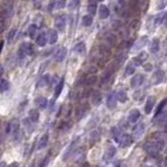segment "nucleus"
I'll return each mask as SVG.
<instances>
[{
    "mask_svg": "<svg viewBox=\"0 0 167 167\" xmlns=\"http://www.w3.org/2000/svg\"><path fill=\"white\" fill-rule=\"evenodd\" d=\"M98 1H103V0H98Z\"/></svg>",
    "mask_w": 167,
    "mask_h": 167,
    "instance_id": "680f3d73",
    "label": "nucleus"
},
{
    "mask_svg": "<svg viewBox=\"0 0 167 167\" xmlns=\"http://www.w3.org/2000/svg\"><path fill=\"white\" fill-rule=\"evenodd\" d=\"M5 21H6V18L0 14V34H2L5 29V25H6Z\"/></svg>",
    "mask_w": 167,
    "mask_h": 167,
    "instance_id": "c03bdc74",
    "label": "nucleus"
},
{
    "mask_svg": "<svg viewBox=\"0 0 167 167\" xmlns=\"http://www.w3.org/2000/svg\"><path fill=\"white\" fill-rule=\"evenodd\" d=\"M164 146H165V142L164 141H158L152 139L150 141H147L144 144V149L150 156H157L161 150H163Z\"/></svg>",
    "mask_w": 167,
    "mask_h": 167,
    "instance_id": "f257e3e1",
    "label": "nucleus"
},
{
    "mask_svg": "<svg viewBox=\"0 0 167 167\" xmlns=\"http://www.w3.org/2000/svg\"><path fill=\"white\" fill-rule=\"evenodd\" d=\"M35 103H37L38 108H40L43 110V109H45L46 106H47V98L43 97V96L38 97L37 99H35Z\"/></svg>",
    "mask_w": 167,
    "mask_h": 167,
    "instance_id": "c85d7f7f",
    "label": "nucleus"
},
{
    "mask_svg": "<svg viewBox=\"0 0 167 167\" xmlns=\"http://www.w3.org/2000/svg\"><path fill=\"white\" fill-rule=\"evenodd\" d=\"M49 161H50V156L47 155V156H46V157L42 160V162H41V164H40V167H46V166L48 165Z\"/></svg>",
    "mask_w": 167,
    "mask_h": 167,
    "instance_id": "09e8293b",
    "label": "nucleus"
},
{
    "mask_svg": "<svg viewBox=\"0 0 167 167\" xmlns=\"http://www.w3.org/2000/svg\"><path fill=\"white\" fill-rule=\"evenodd\" d=\"M155 121H156V124L158 127H164L166 124V113L165 112H161L159 113L158 115L155 116Z\"/></svg>",
    "mask_w": 167,
    "mask_h": 167,
    "instance_id": "9b49d317",
    "label": "nucleus"
},
{
    "mask_svg": "<svg viewBox=\"0 0 167 167\" xmlns=\"http://www.w3.org/2000/svg\"><path fill=\"white\" fill-rule=\"evenodd\" d=\"M146 42H147V39H146V37H143V38H141V39H139L138 40V42L135 44V48H134V50H137V49H140L142 46H144L145 44H146Z\"/></svg>",
    "mask_w": 167,
    "mask_h": 167,
    "instance_id": "a19ab883",
    "label": "nucleus"
},
{
    "mask_svg": "<svg viewBox=\"0 0 167 167\" xmlns=\"http://www.w3.org/2000/svg\"><path fill=\"white\" fill-rule=\"evenodd\" d=\"M147 60V53L146 52H140L139 56L135 57V65H142Z\"/></svg>",
    "mask_w": 167,
    "mask_h": 167,
    "instance_id": "bb28decb",
    "label": "nucleus"
},
{
    "mask_svg": "<svg viewBox=\"0 0 167 167\" xmlns=\"http://www.w3.org/2000/svg\"><path fill=\"white\" fill-rule=\"evenodd\" d=\"M159 49H160V40L155 38V39L152 40L149 44V50L152 53H156L159 51Z\"/></svg>",
    "mask_w": 167,
    "mask_h": 167,
    "instance_id": "a211bd4d",
    "label": "nucleus"
},
{
    "mask_svg": "<svg viewBox=\"0 0 167 167\" xmlns=\"http://www.w3.org/2000/svg\"><path fill=\"white\" fill-rule=\"evenodd\" d=\"M39 117H40V114H39V111L35 110H31L29 112V120H31V122H37L38 120H39Z\"/></svg>",
    "mask_w": 167,
    "mask_h": 167,
    "instance_id": "2f4dec72",
    "label": "nucleus"
},
{
    "mask_svg": "<svg viewBox=\"0 0 167 167\" xmlns=\"http://www.w3.org/2000/svg\"><path fill=\"white\" fill-rule=\"evenodd\" d=\"M16 32H17V29H16V28H12V29H10V31H9V34H7V40L12 41L14 38H15Z\"/></svg>",
    "mask_w": 167,
    "mask_h": 167,
    "instance_id": "de8ad7c7",
    "label": "nucleus"
},
{
    "mask_svg": "<svg viewBox=\"0 0 167 167\" xmlns=\"http://www.w3.org/2000/svg\"><path fill=\"white\" fill-rule=\"evenodd\" d=\"M116 98L120 101V102H125V101L127 100V95L124 91H119L116 94Z\"/></svg>",
    "mask_w": 167,
    "mask_h": 167,
    "instance_id": "58836bf2",
    "label": "nucleus"
},
{
    "mask_svg": "<svg viewBox=\"0 0 167 167\" xmlns=\"http://www.w3.org/2000/svg\"><path fill=\"white\" fill-rule=\"evenodd\" d=\"M0 139H1V130H0Z\"/></svg>",
    "mask_w": 167,
    "mask_h": 167,
    "instance_id": "052dcab7",
    "label": "nucleus"
},
{
    "mask_svg": "<svg viewBox=\"0 0 167 167\" xmlns=\"http://www.w3.org/2000/svg\"><path fill=\"white\" fill-rule=\"evenodd\" d=\"M63 88H64V79H61L60 83H57V86L56 87V90H54V98H57L60 96Z\"/></svg>",
    "mask_w": 167,
    "mask_h": 167,
    "instance_id": "473e14b6",
    "label": "nucleus"
},
{
    "mask_svg": "<svg viewBox=\"0 0 167 167\" xmlns=\"http://www.w3.org/2000/svg\"><path fill=\"white\" fill-rule=\"evenodd\" d=\"M135 72V64L134 63H130L127 64V68H125V75H132Z\"/></svg>",
    "mask_w": 167,
    "mask_h": 167,
    "instance_id": "ea45409f",
    "label": "nucleus"
},
{
    "mask_svg": "<svg viewBox=\"0 0 167 167\" xmlns=\"http://www.w3.org/2000/svg\"><path fill=\"white\" fill-rule=\"evenodd\" d=\"M35 42H37V44L41 46V47L46 45V43H47V38H46V35L44 32H42V34H40L38 35L37 39H35Z\"/></svg>",
    "mask_w": 167,
    "mask_h": 167,
    "instance_id": "cd10ccee",
    "label": "nucleus"
},
{
    "mask_svg": "<svg viewBox=\"0 0 167 167\" xmlns=\"http://www.w3.org/2000/svg\"><path fill=\"white\" fill-rule=\"evenodd\" d=\"M87 10H88V13L91 16L94 15L97 10V2L95 0H88V6H87Z\"/></svg>",
    "mask_w": 167,
    "mask_h": 167,
    "instance_id": "412c9836",
    "label": "nucleus"
},
{
    "mask_svg": "<svg viewBox=\"0 0 167 167\" xmlns=\"http://www.w3.org/2000/svg\"><path fill=\"white\" fill-rule=\"evenodd\" d=\"M81 23H83L84 26H90V25H92V23H93V16H91V15L84 16L83 19H81Z\"/></svg>",
    "mask_w": 167,
    "mask_h": 167,
    "instance_id": "f704fd0d",
    "label": "nucleus"
},
{
    "mask_svg": "<svg viewBox=\"0 0 167 167\" xmlns=\"http://www.w3.org/2000/svg\"><path fill=\"white\" fill-rule=\"evenodd\" d=\"M37 31H38L37 25H35V24H31V25L29 26V29H28L29 37H31V39H34V38L35 37V35H37Z\"/></svg>",
    "mask_w": 167,
    "mask_h": 167,
    "instance_id": "79ce46f5",
    "label": "nucleus"
},
{
    "mask_svg": "<svg viewBox=\"0 0 167 167\" xmlns=\"http://www.w3.org/2000/svg\"><path fill=\"white\" fill-rule=\"evenodd\" d=\"M166 101H167L166 99H163L162 101H161V103L159 105L157 111H156V115H158L159 113H161V112L163 111V109L165 108V106H166Z\"/></svg>",
    "mask_w": 167,
    "mask_h": 167,
    "instance_id": "49530a36",
    "label": "nucleus"
},
{
    "mask_svg": "<svg viewBox=\"0 0 167 167\" xmlns=\"http://www.w3.org/2000/svg\"><path fill=\"white\" fill-rule=\"evenodd\" d=\"M155 102H156L155 97H152V96H150L148 99H147L146 103H145V108H144V109H145V113L149 114L150 112H152V110L154 109Z\"/></svg>",
    "mask_w": 167,
    "mask_h": 167,
    "instance_id": "5701e85b",
    "label": "nucleus"
},
{
    "mask_svg": "<svg viewBox=\"0 0 167 167\" xmlns=\"http://www.w3.org/2000/svg\"><path fill=\"white\" fill-rule=\"evenodd\" d=\"M10 88V84L6 79H0V92L3 93Z\"/></svg>",
    "mask_w": 167,
    "mask_h": 167,
    "instance_id": "e433bc0d",
    "label": "nucleus"
},
{
    "mask_svg": "<svg viewBox=\"0 0 167 167\" xmlns=\"http://www.w3.org/2000/svg\"><path fill=\"white\" fill-rule=\"evenodd\" d=\"M76 145H77V141H74V142H73L72 144L70 145V146H69V148L67 149V152H65L64 157H63V158H64V160H67V159L69 158L70 156L73 154V152H75V149L77 148V147H76Z\"/></svg>",
    "mask_w": 167,
    "mask_h": 167,
    "instance_id": "393cba45",
    "label": "nucleus"
},
{
    "mask_svg": "<svg viewBox=\"0 0 167 167\" xmlns=\"http://www.w3.org/2000/svg\"><path fill=\"white\" fill-rule=\"evenodd\" d=\"M47 144H48V135H47V134H45V135H43L40 138L39 142H38L37 148L38 149H42V148H44V147L47 146Z\"/></svg>",
    "mask_w": 167,
    "mask_h": 167,
    "instance_id": "a878e982",
    "label": "nucleus"
},
{
    "mask_svg": "<svg viewBox=\"0 0 167 167\" xmlns=\"http://www.w3.org/2000/svg\"><path fill=\"white\" fill-rule=\"evenodd\" d=\"M152 69V66H145V70H149Z\"/></svg>",
    "mask_w": 167,
    "mask_h": 167,
    "instance_id": "13d9d810",
    "label": "nucleus"
},
{
    "mask_svg": "<svg viewBox=\"0 0 167 167\" xmlns=\"http://www.w3.org/2000/svg\"><path fill=\"white\" fill-rule=\"evenodd\" d=\"M19 128H20L19 120L18 119H12L9 123H7V127H6L7 135L16 137L17 136V134L19 133Z\"/></svg>",
    "mask_w": 167,
    "mask_h": 167,
    "instance_id": "7ed1b4c3",
    "label": "nucleus"
},
{
    "mask_svg": "<svg viewBox=\"0 0 167 167\" xmlns=\"http://www.w3.org/2000/svg\"><path fill=\"white\" fill-rule=\"evenodd\" d=\"M28 167H35V163H34V162H32V163H31V165H29Z\"/></svg>",
    "mask_w": 167,
    "mask_h": 167,
    "instance_id": "bf43d9fd",
    "label": "nucleus"
},
{
    "mask_svg": "<svg viewBox=\"0 0 167 167\" xmlns=\"http://www.w3.org/2000/svg\"><path fill=\"white\" fill-rule=\"evenodd\" d=\"M144 132V123L140 122L138 124H136L133 128V139H139L142 136V134Z\"/></svg>",
    "mask_w": 167,
    "mask_h": 167,
    "instance_id": "6e6552de",
    "label": "nucleus"
},
{
    "mask_svg": "<svg viewBox=\"0 0 167 167\" xmlns=\"http://www.w3.org/2000/svg\"><path fill=\"white\" fill-rule=\"evenodd\" d=\"M98 15H99L100 19H106L110 16V10L106 5H100L99 10H98Z\"/></svg>",
    "mask_w": 167,
    "mask_h": 167,
    "instance_id": "4be33fe9",
    "label": "nucleus"
},
{
    "mask_svg": "<svg viewBox=\"0 0 167 167\" xmlns=\"http://www.w3.org/2000/svg\"><path fill=\"white\" fill-rule=\"evenodd\" d=\"M125 59H127V54H125V52H119L115 56V63H116L117 65H121L124 63Z\"/></svg>",
    "mask_w": 167,
    "mask_h": 167,
    "instance_id": "c756f323",
    "label": "nucleus"
},
{
    "mask_svg": "<svg viewBox=\"0 0 167 167\" xmlns=\"http://www.w3.org/2000/svg\"><path fill=\"white\" fill-rule=\"evenodd\" d=\"M46 38H47L48 43H50V44H54L57 40V32L56 31H53V29H49Z\"/></svg>",
    "mask_w": 167,
    "mask_h": 167,
    "instance_id": "6ab92c4d",
    "label": "nucleus"
},
{
    "mask_svg": "<svg viewBox=\"0 0 167 167\" xmlns=\"http://www.w3.org/2000/svg\"><path fill=\"white\" fill-rule=\"evenodd\" d=\"M165 17H166L165 13L159 14V16H158L157 18H156V20H155V24H156V25H160V24H162L164 21H165Z\"/></svg>",
    "mask_w": 167,
    "mask_h": 167,
    "instance_id": "37998d69",
    "label": "nucleus"
},
{
    "mask_svg": "<svg viewBox=\"0 0 167 167\" xmlns=\"http://www.w3.org/2000/svg\"><path fill=\"white\" fill-rule=\"evenodd\" d=\"M0 167H7V165L5 162H0Z\"/></svg>",
    "mask_w": 167,
    "mask_h": 167,
    "instance_id": "6e6d98bb",
    "label": "nucleus"
},
{
    "mask_svg": "<svg viewBox=\"0 0 167 167\" xmlns=\"http://www.w3.org/2000/svg\"><path fill=\"white\" fill-rule=\"evenodd\" d=\"M116 65L117 64L115 62L112 63V64L109 65V67L103 71L102 76H101V81H102V83H106V81L112 77L113 73L115 72V70H116Z\"/></svg>",
    "mask_w": 167,
    "mask_h": 167,
    "instance_id": "39448f33",
    "label": "nucleus"
},
{
    "mask_svg": "<svg viewBox=\"0 0 167 167\" xmlns=\"http://www.w3.org/2000/svg\"><path fill=\"white\" fill-rule=\"evenodd\" d=\"M90 97H91V102L94 106H98L101 102V94H100V92L93 91L91 93V95H90Z\"/></svg>",
    "mask_w": 167,
    "mask_h": 167,
    "instance_id": "f3484780",
    "label": "nucleus"
},
{
    "mask_svg": "<svg viewBox=\"0 0 167 167\" xmlns=\"http://www.w3.org/2000/svg\"><path fill=\"white\" fill-rule=\"evenodd\" d=\"M115 154H116V148H115L114 146H110L108 149L106 150L105 156H103V159H105L106 161L111 160V159L115 156Z\"/></svg>",
    "mask_w": 167,
    "mask_h": 167,
    "instance_id": "b1692460",
    "label": "nucleus"
},
{
    "mask_svg": "<svg viewBox=\"0 0 167 167\" xmlns=\"http://www.w3.org/2000/svg\"><path fill=\"white\" fill-rule=\"evenodd\" d=\"M3 66L2 65H0V78H1V76L3 75Z\"/></svg>",
    "mask_w": 167,
    "mask_h": 167,
    "instance_id": "864d4df0",
    "label": "nucleus"
},
{
    "mask_svg": "<svg viewBox=\"0 0 167 167\" xmlns=\"http://www.w3.org/2000/svg\"><path fill=\"white\" fill-rule=\"evenodd\" d=\"M97 81V76L95 74L93 75H90L88 77L85 78V84L87 85V86H93V85H95Z\"/></svg>",
    "mask_w": 167,
    "mask_h": 167,
    "instance_id": "72a5a7b5",
    "label": "nucleus"
},
{
    "mask_svg": "<svg viewBox=\"0 0 167 167\" xmlns=\"http://www.w3.org/2000/svg\"><path fill=\"white\" fill-rule=\"evenodd\" d=\"M164 77H165V73L162 70H157L154 73V76H152V81H154V84H160L164 81Z\"/></svg>",
    "mask_w": 167,
    "mask_h": 167,
    "instance_id": "2eb2a0df",
    "label": "nucleus"
},
{
    "mask_svg": "<svg viewBox=\"0 0 167 167\" xmlns=\"http://www.w3.org/2000/svg\"><path fill=\"white\" fill-rule=\"evenodd\" d=\"M67 23V16L66 15H60L57 16L54 20V26L59 31H63L65 29V26H66Z\"/></svg>",
    "mask_w": 167,
    "mask_h": 167,
    "instance_id": "423d86ee",
    "label": "nucleus"
},
{
    "mask_svg": "<svg viewBox=\"0 0 167 167\" xmlns=\"http://www.w3.org/2000/svg\"><path fill=\"white\" fill-rule=\"evenodd\" d=\"M87 110H88V108H87L86 105H79L75 108V111H74V116H75V119L79 121L83 117L86 115L87 113Z\"/></svg>",
    "mask_w": 167,
    "mask_h": 167,
    "instance_id": "0eeeda50",
    "label": "nucleus"
},
{
    "mask_svg": "<svg viewBox=\"0 0 167 167\" xmlns=\"http://www.w3.org/2000/svg\"><path fill=\"white\" fill-rule=\"evenodd\" d=\"M66 54H67L66 48H65V47H60L56 51V53H54V60H56V62H59V63L63 62L65 57H66Z\"/></svg>",
    "mask_w": 167,
    "mask_h": 167,
    "instance_id": "9d476101",
    "label": "nucleus"
},
{
    "mask_svg": "<svg viewBox=\"0 0 167 167\" xmlns=\"http://www.w3.org/2000/svg\"><path fill=\"white\" fill-rule=\"evenodd\" d=\"M143 81H144V76L141 74H137L131 81V86H132V88H138V87H140L143 84Z\"/></svg>",
    "mask_w": 167,
    "mask_h": 167,
    "instance_id": "f8f14e48",
    "label": "nucleus"
},
{
    "mask_svg": "<svg viewBox=\"0 0 167 167\" xmlns=\"http://www.w3.org/2000/svg\"><path fill=\"white\" fill-rule=\"evenodd\" d=\"M139 118H140V112H139V110L134 109V110L131 111L130 115H128V121L132 123H135L138 121Z\"/></svg>",
    "mask_w": 167,
    "mask_h": 167,
    "instance_id": "aec40b11",
    "label": "nucleus"
},
{
    "mask_svg": "<svg viewBox=\"0 0 167 167\" xmlns=\"http://www.w3.org/2000/svg\"><path fill=\"white\" fill-rule=\"evenodd\" d=\"M116 101H117V98H116V94L115 93H110L108 95V98H106V106H108L109 109H114L116 106Z\"/></svg>",
    "mask_w": 167,
    "mask_h": 167,
    "instance_id": "4468645a",
    "label": "nucleus"
},
{
    "mask_svg": "<svg viewBox=\"0 0 167 167\" xmlns=\"http://www.w3.org/2000/svg\"><path fill=\"white\" fill-rule=\"evenodd\" d=\"M112 134H113V137H114L115 141L118 142L120 137H121V135H122V132L120 131V128H118V127H113V128H112Z\"/></svg>",
    "mask_w": 167,
    "mask_h": 167,
    "instance_id": "4c0bfd02",
    "label": "nucleus"
},
{
    "mask_svg": "<svg viewBox=\"0 0 167 167\" xmlns=\"http://www.w3.org/2000/svg\"><path fill=\"white\" fill-rule=\"evenodd\" d=\"M133 142V138L131 135H128V134H122L121 137H120L118 143L121 145L122 147H127L128 145H131Z\"/></svg>",
    "mask_w": 167,
    "mask_h": 167,
    "instance_id": "1a4fd4ad",
    "label": "nucleus"
},
{
    "mask_svg": "<svg viewBox=\"0 0 167 167\" xmlns=\"http://www.w3.org/2000/svg\"><path fill=\"white\" fill-rule=\"evenodd\" d=\"M98 139H99V134H98L97 132H94L91 135V143H95Z\"/></svg>",
    "mask_w": 167,
    "mask_h": 167,
    "instance_id": "3c124183",
    "label": "nucleus"
},
{
    "mask_svg": "<svg viewBox=\"0 0 167 167\" xmlns=\"http://www.w3.org/2000/svg\"><path fill=\"white\" fill-rule=\"evenodd\" d=\"M14 10V4L10 0H4L1 4V10H0V14L2 16H4L5 18L10 17L13 13Z\"/></svg>",
    "mask_w": 167,
    "mask_h": 167,
    "instance_id": "20e7f679",
    "label": "nucleus"
},
{
    "mask_svg": "<svg viewBox=\"0 0 167 167\" xmlns=\"http://www.w3.org/2000/svg\"><path fill=\"white\" fill-rule=\"evenodd\" d=\"M65 5H66V0H57L56 7V9L61 10V9H64Z\"/></svg>",
    "mask_w": 167,
    "mask_h": 167,
    "instance_id": "8fccbe9b",
    "label": "nucleus"
},
{
    "mask_svg": "<svg viewBox=\"0 0 167 167\" xmlns=\"http://www.w3.org/2000/svg\"><path fill=\"white\" fill-rule=\"evenodd\" d=\"M88 72L91 73V74H95L97 72V67H95L94 65H91L89 68H88Z\"/></svg>",
    "mask_w": 167,
    "mask_h": 167,
    "instance_id": "603ef678",
    "label": "nucleus"
},
{
    "mask_svg": "<svg viewBox=\"0 0 167 167\" xmlns=\"http://www.w3.org/2000/svg\"><path fill=\"white\" fill-rule=\"evenodd\" d=\"M34 53V47L29 43H22L18 49V57L23 60L26 56H31Z\"/></svg>",
    "mask_w": 167,
    "mask_h": 167,
    "instance_id": "f03ea898",
    "label": "nucleus"
},
{
    "mask_svg": "<svg viewBox=\"0 0 167 167\" xmlns=\"http://www.w3.org/2000/svg\"><path fill=\"white\" fill-rule=\"evenodd\" d=\"M18 166H19V164L15 162V163H12V164H10V165L9 167H18Z\"/></svg>",
    "mask_w": 167,
    "mask_h": 167,
    "instance_id": "5fc2aeb1",
    "label": "nucleus"
},
{
    "mask_svg": "<svg viewBox=\"0 0 167 167\" xmlns=\"http://www.w3.org/2000/svg\"><path fill=\"white\" fill-rule=\"evenodd\" d=\"M98 51H99V56L106 57L108 59L109 56H111V49H110V46L106 45V44H102V45H99L98 47Z\"/></svg>",
    "mask_w": 167,
    "mask_h": 167,
    "instance_id": "ddd939ff",
    "label": "nucleus"
},
{
    "mask_svg": "<svg viewBox=\"0 0 167 167\" xmlns=\"http://www.w3.org/2000/svg\"><path fill=\"white\" fill-rule=\"evenodd\" d=\"M49 83H50V78H49L48 74H46L44 76H42V78L39 81V83H38V87H45V86H47Z\"/></svg>",
    "mask_w": 167,
    "mask_h": 167,
    "instance_id": "c9c22d12",
    "label": "nucleus"
},
{
    "mask_svg": "<svg viewBox=\"0 0 167 167\" xmlns=\"http://www.w3.org/2000/svg\"><path fill=\"white\" fill-rule=\"evenodd\" d=\"M2 46H3V42L0 43V52H1V50H2Z\"/></svg>",
    "mask_w": 167,
    "mask_h": 167,
    "instance_id": "4d7b16f0",
    "label": "nucleus"
},
{
    "mask_svg": "<svg viewBox=\"0 0 167 167\" xmlns=\"http://www.w3.org/2000/svg\"><path fill=\"white\" fill-rule=\"evenodd\" d=\"M106 60H108V59H106V57L99 56L96 59V61H95V62H96V64H97L98 67H103V66H105V64L106 63Z\"/></svg>",
    "mask_w": 167,
    "mask_h": 167,
    "instance_id": "a18cd8bd",
    "label": "nucleus"
},
{
    "mask_svg": "<svg viewBox=\"0 0 167 167\" xmlns=\"http://www.w3.org/2000/svg\"><path fill=\"white\" fill-rule=\"evenodd\" d=\"M74 50L79 54H84L86 52V44L84 42H79L74 46Z\"/></svg>",
    "mask_w": 167,
    "mask_h": 167,
    "instance_id": "7c9ffc66",
    "label": "nucleus"
},
{
    "mask_svg": "<svg viewBox=\"0 0 167 167\" xmlns=\"http://www.w3.org/2000/svg\"><path fill=\"white\" fill-rule=\"evenodd\" d=\"M103 39H105L106 45H108V46H114L117 42L116 35H115L114 34H111V32L110 34H106Z\"/></svg>",
    "mask_w": 167,
    "mask_h": 167,
    "instance_id": "dca6fc26",
    "label": "nucleus"
}]
</instances>
